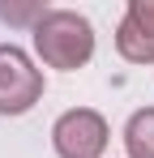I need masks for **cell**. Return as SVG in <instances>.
I'll use <instances>...</instances> for the list:
<instances>
[{"label": "cell", "instance_id": "cell-1", "mask_svg": "<svg viewBox=\"0 0 154 158\" xmlns=\"http://www.w3.org/2000/svg\"><path fill=\"white\" fill-rule=\"evenodd\" d=\"M30 34H34L39 60L60 73H73L81 64H90V56H94V26L77 9H47L30 26Z\"/></svg>", "mask_w": 154, "mask_h": 158}, {"label": "cell", "instance_id": "cell-2", "mask_svg": "<svg viewBox=\"0 0 154 158\" xmlns=\"http://www.w3.org/2000/svg\"><path fill=\"white\" fill-rule=\"evenodd\" d=\"M43 98V69H34V60L0 43V115H26L30 107Z\"/></svg>", "mask_w": 154, "mask_h": 158}, {"label": "cell", "instance_id": "cell-3", "mask_svg": "<svg viewBox=\"0 0 154 158\" xmlns=\"http://www.w3.org/2000/svg\"><path fill=\"white\" fill-rule=\"evenodd\" d=\"M51 145L60 158H103L107 154V120L90 107H73L51 124Z\"/></svg>", "mask_w": 154, "mask_h": 158}, {"label": "cell", "instance_id": "cell-4", "mask_svg": "<svg viewBox=\"0 0 154 158\" xmlns=\"http://www.w3.org/2000/svg\"><path fill=\"white\" fill-rule=\"evenodd\" d=\"M116 52L128 64H154V0H128L116 26Z\"/></svg>", "mask_w": 154, "mask_h": 158}, {"label": "cell", "instance_id": "cell-5", "mask_svg": "<svg viewBox=\"0 0 154 158\" xmlns=\"http://www.w3.org/2000/svg\"><path fill=\"white\" fill-rule=\"evenodd\" d=\"M124 150H128V158H154V107H141V111L128 115Z\"/></svg>", "mask_w": 154, "mask_h": 158}, {"label": "cell", "instance_id": "cell-6", "mask_svg": "<svg viewBox=\"0 0 154 158\" xmlns=\"http://www.w3.org/2000/svg\"><path fill=\"white\" fill-rule=\"evenodd\" d=\"M47 9L43 4H0V17L4 22H39Z\"/></svg>", "mask_w": 154, "mask_h": 158}]
</instances>
